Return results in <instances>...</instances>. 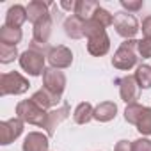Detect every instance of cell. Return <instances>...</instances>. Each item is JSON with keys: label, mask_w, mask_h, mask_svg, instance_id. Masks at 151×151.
<instances>
[{"label": "cell", "mask_w": 151, "mask_h": 151, "mask_svg": "<svg viewBox=\"0 0 151 151\" xmlns=\"http://www.w3.org/2000/svg\"><path fill=\"white\" fill-rule=\"evenodd\" d=\"M121 6L126 13H137V11L142 9L144 2L142 0H121Z\"/></svg>", "instance_id": "obj_28"}, {"label": "cell", "mask_w": 151, "mask_h": 151, "mask_svg": "<svg viewBox=\"0 0 151 151\" xmlns=\"http://www.w3.org/2000/svg\"><path fill=\"white\" fill-rule=\"evenodd\" d=\"M60 7H62V9H66V11H73V13H75L77 2H60Z\"/></svg>", "instance_id": "obj_33"}, {"label": "cell", "mask_w": 151, "mask_h": 151, "mask_svg": "<svg viewBox=\"0 0 151 151\" xmlns=\"http://www.w3.org/2000/svg\"><path fill=\"white\" fill-rule=\"evenodd\" d=\"M132 151H151V140L146 137H140L132 142Z\"/></svg>", "instance_id": "obj_29"}, {"label": "cell", "mask_w": 151, "mask_h": 151, "mask_svg": "<svg viewBox=\"0 0 151 151\" xmlns=\"http://www.w3.org/2000/svg\"><path fill=\"white\" fill-rule=\"evenodd\" d=\"M93 114H94V107L89 103V101H82L77 105L73 112V119L77 124H87L91 119H93Z\"/></svg>", "instance_id": "obj_20"}, {"label": "cell", "mask_w": 151, "mask_h": 151, "mask_svg": "<svg viewBox=\"0 0 151 151\" xmlns=\"http://www.w3.org/2000/svg\"><path fill=\"white\" fill-rule=\"evenodd\" d=\"M22 133H23V121L20 117H13L0 123V144L2 146L14 142Z\"/></svg>", "instance_id": "obj_9"}, {"label": "cell", "mask_w": 151, "mask_h": 151, "mask_svg": "<svg viewBox=\"0 0 151 151\" xmlns=\"http://www.w3.org/2000/svg\"><path fill=\"white\" fill-rule=\"evenodd\" d=\"M142 34H144V37L151 39V16H146L142 20Z\"/></svg>", "instance_id": "obj_31"}, {"label": "cell", "mask_w": 151, "mask_h": 151, "mask_svg": "<svg viewBox=\"0 0 151 151\" xmlns=\"http://www.w3.org/2000/svg\"><path fill=\"white\" fill-rule=\"evenodd\" d=\"M16 116L23 121V123H29V124H36V126H45L46 123V116L48 112L43 110L39 105H36L32 100H23L16 105Z\"/></svg>", "instance_id": "obj_4"}, {"label": "cell", "mask_w": 151, "mask_h": 151, "mask_svg": "<svg viewBox=\"0 0 151 151\" xmlns=\"http://www.w3.org/2000/svg\"><path fill=\"white\" fill-rule=\"evenodd\" d=\"M48 62L52 68H57V69H66L71 66L73 62V52L64 46V45H59V46H52L50 53H48Z\"/></svg>", "instance_id": "obj_10"}, {"label": "cell", "mask_w": 151, "mask_h": 151, "mask_svg": "<svg viewBox=\"0 0 151 151\" xmlns=\"http://www.w3.org/2000/svg\"><path fill=\"white\" fill-rule=\"evenodd\" d=\"M114 151H132V142L128 140H119L114 147Z\"/></svg>", "instance_id": "obj_32"}, {"label": "cell", "mask_w": 151, "mask_h": 151, "mask_svg": "<svg viewBox=\"0 0 151 151\" xmlns=\"http://www.w3.org/2000/svg\"><path fill=\"white\" fill-rule=\"evenodd\" d=\"M135 126L142 135H151V107H144Z\"/></svg>", "instance_id": "obj_23"}, {"label": "cell", "mask_w": 151, "mask_h": 151, "mask_svg": "<svg viewBox=\"0 0 151 151\" xmlns=\"http://www.w3.org/2000/svg\"><path fill=\"white\" fill-rule=\"evenodd\" d=\"M20 59V53L16 50V46H9V45H0V62L2 64H9L14 59Z\"/></svg>", "instance_id": "obj_25"}, {"label": "cell", "mask_w": 151, "mask_h": 151, "mask_svg": "<svg viewBox=\"0 0 151 151\" xmlns=\"http://www.w3.org/2000/svg\"><path fill=\"white\" fill-rule=\"evenodd\" d=\"M116 86H119V96L126 105L137 103L139 96H140V87L135 80L133 75H126V77H121L116 80Z\"/></svg>", "instance_id": "obj_8"}, {"label": "cell", "mask_w": 151, "mask_h": 151, "mask_svg": "<svg viewBox=\"0 0 151 151\" xmlns=\"http://www.w3.org/2000/svg\"><path fill=\"white\" fill-rule=\"evenodd\" d=\"M45 57L43 53L39 52H34V50H25L23 53H20V66L23 71H27L30 77H39V75L45 73Z\"/></svg>", "instance_id": "obj_6"}, {"label": "cell", "mask_w": 151, "mask_h": 151, "mask_svg": "<svg viewBox=\"0 0 151 151\" xmlns=\"http://www.w3.org/2000/svg\"><path fill=\"white\" fill-rule=\"evenodd\" d=\"M98 9H100V4L96 0H78L77 7H75V16H78L84 22H89Z\"/></svg>", "instance_id": "obj_19"}, {"label": "cell", "mask_w": 151, "mask_h": 151, "mask_svg": "<svg viewBox=\"0 0 151 151\" xmlns=\"http://www.w3.org/2000/svg\"><path fill=\"white\" fill-rule=\"evenodd\" d=\"M43 87L57 96H62L66 89V75L57 68H46L43 73Z\"/></svg>", "instance_id": "obj_7"}, {"label": "cell", "mask_w": 151, "mask_h": 151, "mask_svg": "<svg viewBox=\"0 0 151 151\" xmlns=\"http://www.w3.org/2000/svg\"><path fill=\"white\" fill-rule=\"evenodd\" d=\"M29 20V14H27V7L20 6V4H14L7 9L6 13V25L11 27V29H20L25 22Z\"/></svg>", "instance_id": "obj_13"}, {"label": "cell", "mask_w": 151, "mask_h": 151, "mask_svg": "<svg viewBox=\"0 0 151 151\" xmlns=\"http://www.w3.org/2000/svg\"><path fill=\"white\" fill-rule=\"evenodd\" d=\"M48 135H43L41 132H30L22 144V151H48Z\"/></svg>", "instance_id": "obj_12"}, {"label": "cell", "mask_w": 151, "mask_h": 151, "mask_svg": "<svg viewBox=\"0 0 151 151\" xmlns=\"http://www.w3.org/2000/svg\"><path fill=\"white\" fill-rule=\"evenodd\" d=\"M112 25H114L116 32L121 37H124V39H133L135 34L139 32V22H137V18L132 13H126V11L116 13Z\"/></svg>", "instance_id": "obj_5"}, {"label": "cell", "mask_w": 151, "mask_h": 151, "mask_svg": "<svg viewBox=\"0 0 151 151\" xmlns=\"http://www.w3.org/2000/svg\"><path fill=\"white\" fill-rule=\"evenodd\" d=\"M116 116H117V105L114 101H101L100 105L94 107L93 119H96L98 123H109Z\"/></svg>", "instance_id": "obj_16"}, {"label": "cell", "mask_w": 151, "mask_h": 151, "mask_svg": "<svg viewBox=\"0 0 151 151\" xmlns=\"http://www.w3.org/2000/svg\"><path fill=\"white\" fill-rule=\"evenodd\" d=\"M30 100H32L36 105H39L43 110H46V109H53V107H57L59 101H60V96H57V94H53V93H50V91H46V89L43 87V89L36 91V93L32 94Z\"/></svg>", "instance_id": "obj_17"}, {"label": "cell", "mask_w": 151, "mask_h": 151, "mask_svg": "<svg viewBox=\"0 0 151 151\" xmlns=\"http://www.w3.org/2000/svg\"><path fill=\"white\" fill-rule=\"evenodd\" d=\"M23 34L22 29H11L7 25L0 27V45H9V46H16L22 41Z\"/></svg>", "instance_id": "obj_21"}, {"label": "cell", "mask_w": 151, "mask_h": 151, "mask_svg": "<svg viewBox=\"0 0 151 151\" xmlns=\"http://www.w3.org/2000/svg\"><path fill=\"white\" fill-rule=\"evenodd\" d=\"M69 112H71V109H69L68 103H62L60 107L52 109V110L48 112V116H46V123H45V126H43L48 137H52V135L55 133V128H57L64 119L69 117Z\"/></svg>", "instance_id": "obj_11"}, {"label": "cell", "mask_w": 151, "mask_h": 151, "mask_svg": "<svg viewBox=\"0 0 151 151\" xmlns=\"http://www.w3.org/2000/svg\"><path fill=\"white\" fill-rule=\"evenodd\" d=\"M30 84L29 80L20 75L18 71H11V73H4L0 77V96H9V94H25L29 91Z\"/></svg>", "instance_id": "obj_3"}, {"label": "cell", "mask_w": 151, "mask_h": 151, "mask_svg": "<svg viewBox=\"0 0 151 151\" xmlns=\"http://www.w3.org/2000/svg\"><path fill=\"white\" fill-rule=\"evenodd\" d=\"M50 34H52V14H48L46 18H43L41 22H37V23L34 25L32 41H37V43L48 45Z\"/></svg>", "instance_id": "obj_18"}, {"label": "cell", "mask_w": 151, "mask_h": 151, "mask_svg": "<svg viewBox=\"0 0 151 151\" xmlns=\"http://www.w3.org/2000/svg\"><path fill=\"white\" fill-rule=\"evenodd\" d=\"M53 6L52 2H43V0H32L27 6V14H29V22H32L34 25L37 22H41L43 18H46L50 14L48 7Z\"/></svg>", "instance_id": "obj_14"}, {"label": "cell", "mask_w": 151, "mask_h": 151, "mask_svg": "<svg viewBox=\"0 0 151 151\" xmlns=\"http://www.w3.org/2000/svg\"><path fill=\"white\" fill-rule=\"evenodd\" d=\"M137 52L142 59H151V39L144 37V39L137 41Z\"/></svg>", "instance_id": "obj_27"}, {"label": "cell", "mask_w": 151, "mask_h": 151, "mask_svg": "<svg viewBox=\"0 0 151 151\" xmlns=\"http://www.w3.org/2000/svg\"><path fill=\"white\" fill-rule=\"evenodd\" d=\"M139 57H137V41L135 39H124L121 43V46L117 48V52L112 57V66L116 69H123L128 71L137 64Z\"/></svg>", "instance_id": "obj_2"}, {"label": "cell", "mask_w": 151, "mask_h": 151, "mask_svg": "<svg viewBox=\"0 0 151 151\" xmlns=\"http://www.w3.org/2000/svg\"><path fill=\"white\" fill-rule=\"evenodd\" d=\"M133 77H135L139 87H142V89H149V87H151V66H147V64H140V66L137 68V71H135Z\"/></svg>", "instance_id": "obj_22"}, {"label": "cell", "mask_w": 151, "mask_h": 151, "mask_svg": "<svg viewBox=\"0 0 151 151\" xmlns=\"http://www.w3.org/2000/svg\"><path fill=\"white\" fill-rule=\"evenodd\" d=\"M86 37H87V52L94 57H101L110 50V37L105 29L100 27L94 20L86 22Z\"/></svg>", "instance_id": "obj_1"}, {"label": "cell", "mask_w": 151, "mask_h": 151, "mask_svg": "<svg viewBox=\"0 0 151 151\" xmlns=\"http://www.w3.org/2000/svg\"><path fill=\"white\" fill-rule=\"evenodd\" d=\"M29 48L34 50V52H39V53H43V55H46V57H48V53H50V50H52V46L43 45V43H37V41H32Z\"/></svg>", "instance_id": "obj_30"}, {"label": "cell", "mask_w": 151, "mask_h": 151, "mask_svg": "<svg viewBox=\"0 0 151 151\" xmlns=\"http://www.w3.org/2000/svg\"><path fill=\"white\" fill-rule=\"evenodd\" d=\"M64 32L71 39H80L86 37V22L80 20L78 16H69L64 20Z\"/></svg>", "instance_id": "obj_15"}, {"label": "cell", "mask_w": 151, "mask_h": 151, "mask_svg": "<svg viewBox=\"0 0 151 151\" xmlns=\"http://www.w3.org/2000/svg\"><path fill=\"white\" fill-rule=\"evenodd\" d=\"M91 20H94L100 27H103V29H107V27H110L112 23H114V16L107 11V9H103V7H100L96 13H94V16L91 18Z\"/></svg>", "instance_id": "obj_26"}, {"label": "cell", "mask_w": 151, "mask_h": 151, "mask_svg": "<svg viewBox=\"0 0 151 151\" xmlns=\"http://www.w3.org/2000/svg\"><path fill=\"white\" fill-rule=\"evenodd\" d=\"M142 110H144V105H140V103L126 105V109H124V121L130 123V124H137V121H139Z\"/></svg>", "instance_id": "obj_24"}]
</instances>
